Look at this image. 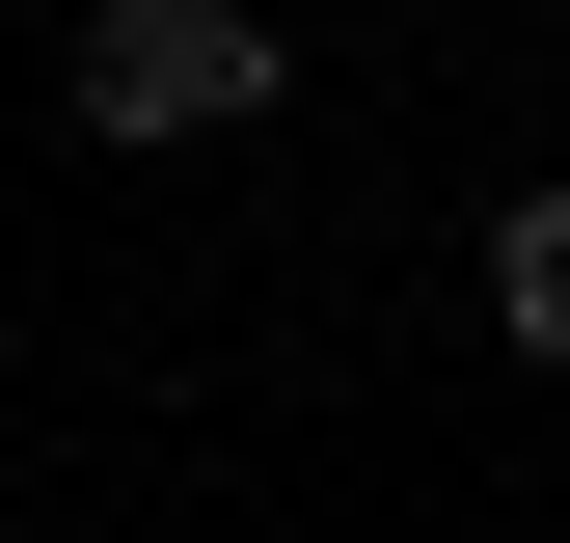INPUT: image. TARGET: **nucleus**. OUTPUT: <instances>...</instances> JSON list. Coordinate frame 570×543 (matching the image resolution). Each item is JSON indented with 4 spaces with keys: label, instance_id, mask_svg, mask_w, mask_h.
Listing matches in <instances>:
<instances>
[{
    "label": "nucleus",
    "instance_id": "nucleus-1",
    "mask_svg": "<svg viewBox=\"0 0 570 543\" xmlns=\"http://www.w3.org/2000/svg\"><path fill=\"white\" fill-rule=\"evenodd\" d=\"M299 55H272V0H82V136L109 164H164V136H245Z\"/></svg>",
    "mask_w": 570,
    "mask_h": 543
},
{
    "label": "nucleus",
    "instance_id": "nucleus-2",
    "mask_svg": "<svg viewBox=\"0 0 570 543\" xmlns=\"http://www.w3.org/2000/svg\"><path fill=\"white\" fill-rule=\"evenodd\" d=\"M489 326L570 381V190H517V218H489Z\"/></svg>",
    "mask_w": 570,
    "mask_h": 543
}]
</instances>
